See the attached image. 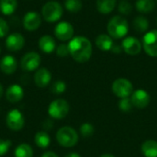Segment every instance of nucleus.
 <instances>
[{
  "mask_svg": "<svg viewBox=\"0 0 157 157\" xmlns=\"http://www.w3.org/2000/svg\"><path fill=\"white\" fill-rule=\"evenodd\" d=\"M55 51H56V54L59 57H66V56H68L70 54L68 45H66V44H60L56 48Z\"/></svg>",
  "mask_w": 157,
  "mask_h": 157,
  "instance_id": "473e14b6",
  "label": "nucleus"
},
{
  "mask_svg": "<svg viewBox=\"0 0 157 157\" xmlns=\"http://www.w3.org/2000/svg\"><path fill=\"white\" fill-rule=\"evenodd\" d=\"M133 28L136 31L140 33H144L148 30L149 28V22L147 18H145L143 16H139L134 18L133 20Z\"/></svg>",
  "mask_w": 157,
  "mask_h": 157,
  "instance_id": "a878e982",
  "label": "nucleus"
},
{
  "mask_svg": "<svg viewBox=\"0 0 157 157\" xmlns=\"http://www.w3.org/2000/svg\"><path fill=\"white\" fill-rule=\"evenodd\" d=\"M96 45L99 50L103 52H108L111 51L114 44L110 36L106 34H100L96 39Z\"/></svg>",
  "mask_w": 157,
  "mask_h": 157,
  "instance_id": "aec40b11",
  "label": "nucleus"
},
{
  "mask_svg": "<svg viewBox=\"0 0 157 157\" xmlns=\"http://www.w3.org/2000/svg\"><path fill=\"white\" fill-rule=\"evenodd\" d=\"M118 10L122 15H130L132 11V6L128 1L121 0L118 5Z\"/></svg>",
  "mask_w": 157,
  "mask_h": 157,
  "instance_id": "7c9ffc66",
  "label": "nucleus"
},
{
  "mask_svg": "<svg viewBox=\"0 0 157 157\" xmlns=\"http://www.w3.org/2000/svg\"><path fill=\"white\" fill-rule=\"evenodd\" d=\"M78 133L76 131L70 126H63L58 130L56 132L57 143L65 148H71L77 144L78 143Z\"/></svg>",
  "mask_w": 157,
  "mask_h": 157,
  "instance_id": "7ed1b4c3",
  "label": "nucleus"
},
{
  "mask_svg": "<svg viewBox=\"0 0 157 157\" xmlns=\"http://www.w3.org/2000/svg\"><path fill=\"white\" fill-rule=\"evenodd\" d=\"M64 157H81V155L77 153H69Z\"/></svg>",
  "mask_w": 157,
  "mask_h": 157,
  "instance_id": "e433bc0d",
  "label": "nucleus"
},
{
  "mask_svg": "<svg viewBox=\"0 0 157 157\" xmlns=\"http://www.w3.org/2000/svg\"><path fill=\"white\" fill-rule=\"evenodd\" d=\"M25 39L20 33H12L6 40V47L9 52H18L23 48Z\"/></svg>",
  "mask_w": 157,
  "mask_h": 157,
  "instance_id": "4468645a",
  "label": "nucleus"
},
{
  "mask_svg": "<svg viewBox=\"0 0 157 157\" xmlns=\"http://www.w3.org/2000/svg\"><path fill=\"white\" fill-rule=\"evenodd\" d=\"M40 56L39 53L35 52H30L26 53L21 61H20V66L22 70L26 72H32L39 68L40 64Z\"/></svg>",
  "mask_w": 157,
  "mask_h": 157,
  "instance_id": "6e6552de",
  "label": "nucleus"
},
{
  "mask_svg": "<svg viewBox=\"0 0 157 157\" xmlns=\"http://www.w3.org/2000/svg\"><path fill=\"white\" fill-rule=\"evenodd\" d=\"M118 106H119L120 110H121L122 112H130L133 108L132 102L130 98H121L120 101H119Z\"/></svg>",
  "mask_w": 157,
  "mask_h": 157,
  "instance_id": "cd10ccee",
  "label": "nucleus"
},
{
  "mask_svg": "<svg viewBox=\"0 0 157 157\" xmlns=\"http://www.w3.org/2000/svg\"><path fill=\"white\" fill-rule=\"evenodd\" d=\"M135 6L139 12L146 14L154 10L155 2L154 0H137Z\"/></svg>",
  "mask_w": 157,
  "mask_h": 157,
  "instance_id": "393cba45",
  "label": "nucleus"
},
{
  "mask_svg": "<svg viewBox=\"0 0 157 157\" xmlns=\"http://www.w3.org/2000/svg\"><path fill=\"white\" fill-rule=\"evenodd\" d=\"M63 13V6L61 4L55 1L47 2L41 8V16L43 19L47 22H56L58 21Z\"/></svg>",
  "mask_w": 157,
  "mask_h": 157,
  "instance_id": "20e7f679",
  "label": "nucleus"
},
{
  "mask_svg": "<svg viewBox=\"0 0 157 157\" xmlns=\"http://www.w3.org/2000/svg\"><path fill=\"white\" fill-rule=\"evenodd\" d=\"M39 48L45 53H52L56 50V43L54 39L50 35H44L39 40Z\"/></svg>",
  "mask_w": 157,
  "mask_h": 157,
  "instance_id": "a211bd4d",
  "label": "nucleus"
},
{
  "mask_svg": "<svg viewBox=\"0 0 157 157\" xmlns=\"http://www.w3.org/2000/svg\"><path fill=\"white\" fill-rule=\"evenodd\" d=\"M51 90L53 94H56V95H60V94H63L65 92L66 90V84L63 82V81H61V80H58V81H55L52 86H51Z\"/></svg>",
  "mask_w": 157,
  "mask_h": 157,
  "instance_id": "c756f323",
  "label": "nucleus"
},
{
  "mask_svg": "<svg viewBox=\"0 0 157 157\" xmlns=\"http://www.w3.org/2000/svg\"><path fill=\"white\" fill-rule=\"evenodd\" d=\"M100 157H115L113 155H110V154H104L102 155H100Z\"/></svg>",
  "mask_w": 157,
  "mask_h": 157,
  "instance_id": "4c0bfd02",
  "label": "nucleus"
},
{
  "mask_svg": "<svg viewBox=\"0 0 157 157\" xmlns=\"http://www.w3.org/2000/svg\"><path fill=\"white\" fill-rule=\"evenodd\" d=\"M141 150L144 157H157V142L155 140L144 141Z\"/></svg>",
  "mask_w": 157,
  "mask_h": 157,
  "instance_id": "6ab92c4d",
  "label": "nucleus"
},
{
  "mask_svg": "<svg viewBox=\"0 0 157 157\" xmlns=\"http://www.w3.org/2000/svg\"><path fill=\"white\" fill-rule=\"evenodd\" d=\"M111 90L112 93L119 98H129L133 92V86L130 80L121 77L112 83Z\"/></svg>",
  "mask_w": 157,
  "mask_h": 157,
  "instance_id": "423d86ee",
  "label": "nucleus"
},
{
  "mask_svg": "<svg viewBox=\"0 0 157 157\" xmlns=\"http://www.w3.org/2000/svg\"><path fill=\"white\" fill-rule=\"evenodd\" d=\"M14 155L15 157H33V149L28 144H20L16 147Z\"/></svg>",
  "mask_w": 157,
  "mask_h": 157,
  "instance_id": "b1692460",
  "label": "nucleus"
},
{
  "mask_svg": "<svg viewBox=\"0 0 157 157\" xmlns=\"http://www.w3.org/2000/svg\"><path fill=\"white\" fill-rule=\"evenodd\" d=\"M111 51L113 52H115V53H119V52H121V48L120 47V46H118V45H113V47H112V49H111Z\"/></svg>",
  "mask_w": 157,
  "mask_h": 157,
  "instance_id": "c9c22d12",
  "label": "nucleus"
},
{
  "mask_svg": "<svg viewBox=\"0 0 157 157\" xmlns=\"http://www.w3.org/2000/svg\"><path fill=\"white\" fill-rule=\"evenodd\" d=\"M52 80V74L47 68H40L34 75V83L39 87H46Z\"/></svg>",
  "mask_w": 157,
  "mask_h": 157,
  "instance_id": "dca6fc26",
  "label": "nucleus"
},
{
  "mask_svg": "<svg viewBox=\"0 0 157 157\" xmlns=\"http://www.w3.org/2000/svg\"><path fill=\"white\" fill-rule=\"evenodd\" d=\"M17 6V0H0V11L6 16L12 15Z\"/></svg>",
  "mask_w": 157,
  "mask_h": 157,
  "instance_id": "5701e85b",
  "label": "nucleus"
},
{
  "mask_svg": "<svg viewBox=\"0 0 157 157\" xmlns=\"http://www.w3.org/2000/svg\"><path fill=\"white\" fill-rule=\"evenodd\" d=\"M133 107L137 109H145L151 102V96L144 89H136L131 96Z\"/></svg>",
  "mask_w": 157,
  "mask_h": 157,
  "instance_id": "9d476101",
  "label": "nucleus"
},
{
  "mask_svg": "<svg viewBox=\"0 0 157 157\" xmlns=\"http://www.w3.org/2000/svg\"><path fill=\"white\" fill-rule=\"evenodd\" d=\"M0 52H1V49H0Z\"/></svg>",
  "mask_w": 157,
  "mask_h": 157,
  "instance_id": "ea45409f",
  "label": "nucleus"
},
{
  "mask_svg": "<svg viewBox=\"0 0 157 157\" xmlns=\"http://www.w3.org/2000/svg\"><path fill=\"white\" fill-rule=\"evenodd\" d=\"M70 110V106L68 102L64 99L58 98L52 101L48 107V114L53 120L64 119Z\"/></svg>",
  "mask_w": 157,
  "mask_h": 157,
  "instance_id": "39448f33",
  "label": "nucleus"
},
{
  "mask_svg": "<svg viewBox=\"0 0 157 157\" xmlns=\"http://www.w3.org/2000/svg\"><path fill=\"white\" fill-rule=\"evenodd\" d=\"M24 97V90L21 86L13 84L9 86L6 91V98L10 103H17Z\"/></svg>",
  "mask_w": 157,
  "mask_h": 157,
  "instance_id": "2eb2a0df",
  "label": "nucleus"
},
{
  "mask_svg": "<svg viewBox=\"0 0 157 157\" xmlns=\"http://www.w3.org/2000/svg\"><path fill=\"white\" fill-rule=\"evenodd\" d=\"M64 6L68 11L76 13L82 8V2L81 0H65Z\"/></svg>",
  "mask_w": 157,
  "mask_h": 157,
  "instance_id": "bb28decb",
  "label": "nucleus"
},
{
  "mask_svg": "<svg viewBox=\"0 0 157 157\" xmlns=\"http://www.w3.org/2000/svg\"><path fill=\"white\" fill-rule=\"evenodd\" d=\"M117 0H97V9L101 14H109L116 6Z\"/></svg>",
  "mask_w": 157,
  "mask_h": 157,
  "instance_id": "412c9836",
  "label": "nucleus"
},
{
  "mask_svg": "<svg viewBox=\"0 0 157 157\" xmlns=\"http://www.w3.org/2000/svg\"><path fill=\"white\" fill-rule=\"evenodd\" d=\"M143 47L149 56L157 57V30H150L144 36Z\"/></svg>",
  "mask_w": 157,
  "mask_h": 157,
  "instance_id": "1a4fd4ad",
  "label": "nucleus"
},
{
  "mask_svg": "<svg viewBox=\"0 0 157 157\" xmlns=\"http://www.w3.org/2000/svg\"><path fill=\"white\" fill-rule=\"evenodd\" d=\"M17 68V63L12 55H6L0 61V70L6 75H12Z\"/></svg>",
  "mask_w": 157,
  "mask_h": 157,
  "instance_id": "f3484780",
  "label": "nucleus"
},
{
  "mask_svg": "<svg viewBox=\"0 0 157 157\" xmlns=\"http://www.w3.org/2000/svg\"><path fill=\"white\" fill-rule=\"evenodd\" d=\"M35 144L41 149H46L51 144V137L45 132H38L34 136Z\"/></svg>",
  "mask_w": 157,
  "mask_h": 157,
  "instance_id": "4be33fe9",
  "label": "nucleus"
},
{
  "mask_svg": "<svg viewBox=\"0 0 157 157\" xmlns=\"http://www.w3.org/2000/svg\"><path fill=\"white\" fill-rule=\"evenodd\" d=\"M95 129L91 123H83L80 127V133L84 138H89L94 134Z\"/></svg>",
  "mask_w": 157,
  "mask_h": 157,
  "instance_id": "c85d7f7f",
  "label": "nucleus"
},
{
  "mask_svg": "<svg viewBox=\"0 0 157 157\" xmlns=\"http://www.w3.org/2000/svg\"><path fill=\"white\" fill-rule=\"evenodd\" d=\"M6 123L9 130L17 132L23 129L25 119L21 111L17 109H13L8 111L6 117Z\"/></svg>",
  "mask_w": 157,
  "mask_h": 157,
  "instance_id": "0eeeda50",
  "label": "nucleus"
},
{
  "mask_svg": "<svg viewBox=\"0 0 157 157\" xmlns=\"http://www.w3.org/2000/svg\"><path fill=\"white\" fill-rule=\"evenodd\" d=\"M54 34L58 40L62 41H66L72 40L74 36V28L70 23L66 21H62L55 26Z\"/></svg>",
  "mask_w": 157,
  "mask_h": 157,
  "instance_id": "9b49d317",
  "label": "nucleus"
},
{
  "mask_svg": "<svg viewBox=\"0 0 157 157\" xmlns=\"http://www.w3.org/2000/svg\"><path fill=\"white\" fill-rule=\"evenodd\" d=\"M68 48L70 55L78 63H86L91 58L92 44L86 37L77 36L73 38L68 43Z\"/></svg>",
  "mask_w": 157,
  "mask_h": 157,
  "instance_id": "f257e3e1",
  "label": "nucleus"
},
{
  "mask_svg": "<svg viewBox=\"0 0 157 157\" xmlns=\"http://www.w3.org/2000/svg\"><path fill=\"white\" fill-rule=\"evenodd\" d=\"M8 32V25L5 19L0 17V38H3Z\"/></svg>",
  "mask_w": 157,
  "mask_h": 157,
  "instance_id": "72a5a7b5",
  "label": "nucleus"
},
{
  "mask_svg": "<svg viewBox=\"0 0 157 157\" xmlns=\"http://www.w3.org/2000/svg\"><path fill=\"white\" fill-rule=\"evenodd\" d=\"M41 157H59V156H58V155H56L55 153L48 151V152H45V153L41 155Z\"/></svg>",
  "mask_w": 157,
  "mask_h": 157,
  "instance_id": "f704fd0d",
  "label": "nucleus"
},
{
  "mask_svg": "<svg viewBox=\"0 0 157 157\" xmlns=\"http://www.w3.org/2000/svg\"><path fill=\"white\" fill-rule=\"evenodd\" d=\"M142 43L139 40L134 37H127L123 40L121 48L122 50L130 55H136L142 51Z\"/></svg>",
  "mask_w": 157,
  "mask_h": 157,
  "instance_id": "ddd939ff",
  "label": "nucleus"
},
{
  "mask_svg": "<svg viewBox=\"0 0 157 157\" xmlns=\"http://www.w3.org/2000/svg\"><path fill=\"white\" fill-rule=\"evenodd\" d=\"M11 145H12L11 141L5 140V139H0V157L4 156L8 152Z\"/></svg>",
  "mask_w": 157,
  "mask_h": 157,
  "instance_id": "2f4dec72",
  "label": "nucleus"
},
{
  "mask_svg": "<svg viewBox=\"0 0 157 157\" xmlns=\"http://www.w3.org/2000/svg\"><path fill=\"white\" fill-rule=\"evenodd\" d=\"M41 24V17L39 13L30 11L23 17V27L29 31H34L40 28Z\"/></svg>",
  "mask_w": 157,
  "mask_h": 157,
  "instance_id": "f8f14e48",
  "label": "nucleus"
},
{
  "mask_svg": "<svg viewBox=\"0 0 157 157\" xmlns=\"http://www.w3.org/2000/svg\"><path fill=\"white\" fill-rule=\"evenodd\" d=\"M3 92H4V88H3L2 85L0 84V98H1L2 96H3Z\"/></svg>",
  "mask_w": 157,
  "mask_h": 157,
  "instance_id": "58836bf2",
  "label": "nucleus"
},
{
  "mask_svg": "<svg viewBox=\"0 0 157 157\" xmlns=\"http://www.w3.org/2000/svg\"><path fill=\"white\" fill-rule=\"evenodd\" d=\"M129 31V25L121 16H115L110 18L108 23V32L113 39H121L127 35Z\"/></svg>",
  "mask_w": 157,
  "mask_h": 157,
  "instance_id": "f03ea898",
  "label": "nucleus"
}]
</instances>
